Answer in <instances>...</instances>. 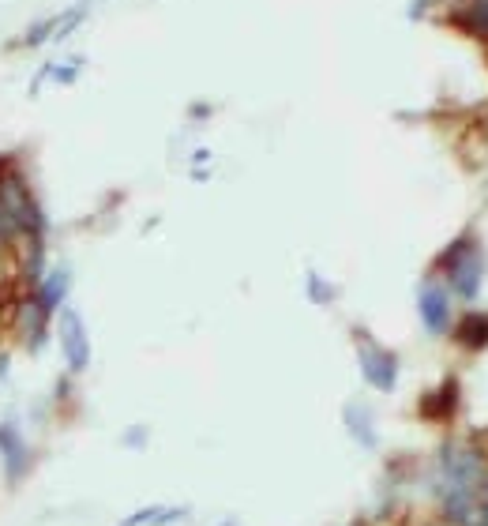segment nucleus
Instances as JSON below:
<instances>
[{"label": "nucleus", "mask_w": 488, "mask_h": 526, "mask_svg": "<svg viewBox=\"0 0 488 526\" xmlns=\"http://www.w3.org/2000/svg\"><path fill=\"white\" fill-rule=\"evenodd\" d=\"M79 68H83V61H76V64H64V68H57V64H49V76L57 79V83H76Z\"/></svg>", "instance_id": "4468645a"}, {"label": "nucleus", "mask_w": 488, "mask_h": 526, "mask_svg": "<svg viewBox=\"0 0 488 526\" xmlns=\"http://www.w3.org/2000/svg\"><path fill=\"white\" fill-rule=\"evenodd\" d=\"M16 170V166H12V162H8V158L0 155V181H4V177H8V173Z\"/></svg>", "instance_id": "dca6fc26"}, {"label": "nucleus", "mask_w": 488, "mask_h": 526, "mask_svg": "<svg viewBox=\"0 0 488 526\" xmlns=\"http://www.w3.org/2000/svg\"><path fill=\"white\" fill-rule=\"evenodd\" d=\"M342 425H346V433L357 448L365 451H376L380 448V436H376V414H372V406L361 403V399H350V403L342 406Z\"/></svg>", "instance_id": "423d86ee"}, {"label": "nucleus", "mask_w": 488, "mask_h": 526, "mask_svg": "<svg viewBox=\"0 0 488 526\" xmlns=\"http://www.w3.org/2000/svg\"><path fill=\"white\" fill-rule=\"evenodd\" d=\"M353 346H357V365H361L365 384L372 387V391L391 395L398 387V372H402L395 350H387L383 342L372 339L365 327H353Z\"/></svg>", "instance_id": "f03ea898"}, {"label": "nucleus", "mask_w": 488, "mask_h": 526, "mask_svg": "<svg viewBox=\"0 0 488 526\" xmlns=\"http://www.w3.org/2000/svg\"><path fill=\"white\" fill-rule=\"evenodd\" d=\"M188 515H192V508H184V504H177V508H169V504H151V508H139V511H132V515H124L121 526H169V523L188 519Z\"/></svg>", "instance_id": "9b49d317"}, {"label": "nucleus", "mask_w": 488, "mask_h": 526, "mask_svg": "<svg viewBox=\"0 0 488 526\" xmlns=\"http://www.w3.org/2000/svg\"><path fill=\"white\" fill-rule=\"evenodd\" d=\"M57 335H61V354L68 372L79 376V372L91 369V331H87V324H83V316L76 309H61Z\"/></svg>", "instance_id": "20e7f679"}, {"label": "nucleus", "mask_w": 488, "mask_h": 526, "mask_svg": "<svg viewBox=\"0 0 488 526\" xmlns=\"http://www.w3.org/2000/svg\"><path fill=\"white\" fill-rule=\"evenodd\" d=\"M447 19L462 34H470L477 42H488V0H458Z\"/></svg>", "instance_id": "6e6552de"}, {"label": "nucleus", "mask_w": 488, "mask_h": 526, "mask_svg": "<svg viewBox=\"0 0 488 526\" xmlns=\"http://www.w3.org/2000/svg\"><path fill=\"white\" fill-rule=\"evenodd\" d=\"M417 316H421V324L432 339H443V335H451V327H455V297L447 290V282L436 279V275H428L421 282V290H417Z\"/></svg>", "instance_id": "7ed1b4c3"}, {"label": "nucleus", "mask_w": 488, "mask_h": 526, "mask_svg": "<svg viewBox=\"0 0 488 526\" xmlns=\"http://www.w3.org/2000/svg\"><path fill=\"white\" fill-rule=\"evenodd\" d=\"M428 4H432V0H413V4H410V19H421V16H425Z\"/></svg>", "instance_id": "2eb2a0df"}, {"label": "nucleus", "mask_w": 488, "mask_h": 526, "mask_svg": "<svg viewBox=\"0 0 488 526\" xmlns=\"http://www.w3.org/2000/svg\"><path fill=\"white\" fill-rule=\"evenodd\" d=\"M305 294H308V301H312V305L327 309V305H335L338 290H335V282H327L320 271H308V275H305Z\"/></svg>", "instance_id": "f8f14e48"}, {"label": "nucleus", "mask_w": 488, "mask_h": 526, "mask_svg": "<svg viewBox=\"0 0 488 526\" xmlns=\"http://www.w3.org/2000/svg\"><path fill=\"white\" fill-rule=\"evenodd\" d=\"M451 339L462 346V350H485L488 346V312L481 309H473L466 312V316H458L455 327H451Z\"/></svg>", "instance_id": "9d476101"}, {"label": "nucleus", "mask_w": 488, "mask_h": 526, "mask_svg": "<svg viewBox=\"0 0 488 526\" xmlns=\"http://www.w3.org/2000/svg\"><path fill=\"white\" fill-rule=\"evenodd\" d=\"M147 440H151V436H147V429H143V425H136V429H124V436H121L124 448H136V451L147 448Z\"/></svg>", "instance_id": "ddd939ff"}, {"label": "nucleus", "mask_w": 488, "mask_h": 526, "mask_svg": "<svg viewBox=\"0 0 488 526\" xmlns=\"http://www.w3.org/2000/svg\"><path fill=\"white\" fill-rule=\"evenodd\" d=\"M436 271L443 275L451 297L473 305L481 297V286H485V252H481L477 233H458L455 241L436 256Z\"/></svg>", "instance_id": "f257e3e1"}, {"label": "nucleus", "mask_w": 488, "mask_h": 526, "mask_svg": "<svg viewBox=\"0 0 488 526\" xmlns=\"http://www.w3.org/2000/svg\"><path fill=\"white\" fill-rule=\"evenodd\" d=\"M68 290H72V271H68V267H53V271H46L42 279L34 282L31 297L42 305L46 316H53V312L64 309V297H68Z\"/></svg>", "instance_id": "0eeeda50"}, {"label": "nucleus", "mask_w": 488, "mask_h": 526, "mask_svg": "<svg viewBox=\"0 0 488 526\" xmlns=\"http://www.w3.org/2000/svg\"><path fill=\"white\" fill-rule=\"evenodd\" d=\"M458 403H462V395H458V380L455 376H447L436 391H428L425 399H421V418L428 421H451L455 418Z\"/></svg>", "instance_id": "1a4fd4ad"}, {"label": "nucleus", "mask_w": 488, "mask_h": 526, "mask_svg": "<svg viewBox=\"0 0 488 526\" xmlns=\"http://www.w3.org/2000/svg\"><path fill=\"white\" fill-rule=\"evenodd\" d=\"M0 470L8 485H19L34 470V451L27 436L19 433L12 421H0Z\"/></svg>", "instance_id": "39448f33"}, {"label": "nucleus", "mask_w": 488, "mask_h": 526, "mask_svg": "<svg viewBox=\"0 0 488 526\" xmlns=\"http://www.w3.org/2000/svg\"><path fill=\"white\" fill-rule=\"evenodd\" d=\"M4 372H8V357L0 354V376H4Z\"/></svg>", "instance_id": "f3484780"}, {"label": "nucleus", "mask_w": 488, "mask_h": 526, "mask_svg": "<svg viewBox=\"0 0 488 526\" xmlns=\"http://www.w3.org/2000/svg\"><path fill=\"white\" fill-rule=\"evenodd\" d=\"M226 526H237V523H233V519H226Z\"/></svg>", "instance_id": "a211bd4d"}]
</instances>
